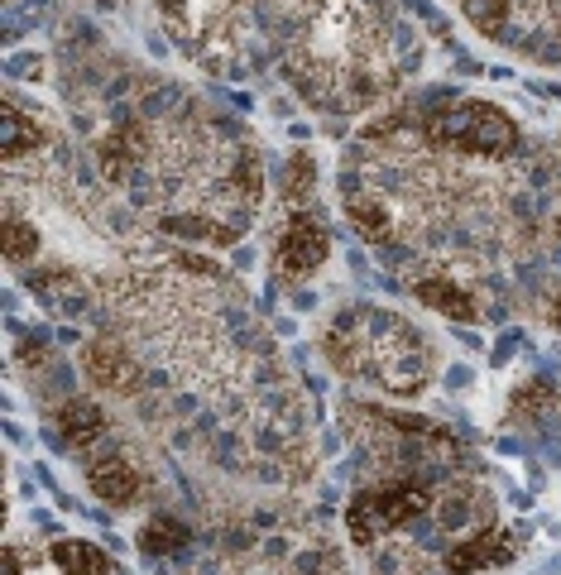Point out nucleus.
Wrapping results in <instances>:
<instances>
[{"instance_id":"obj_1","label":"nucleus","mask_w":561,"mask_h":575,"mask_svg":"<svg viewBox=\"0 0 561 575\" xmlns=\"http://www.w3.org/2000/svg\"><path fill=\"white\" fill-rule=\"evenodd\" d=\"M326 356L336 360V370L350 379L384 388V394L413 398L433 379V346L413 322L394 317L380 307H350L332 322L326 331Z\"/></svg>"},{"instance_id":"obj_2","label":"nucleus","mask_w":561,"mask_h":575,"mask_svg":"<svg viewBox=\"0 0 561 575\" xmlns=\"http://www.w3.org/2000/svg\"><path fill=\"white\" fill-rule=\"evenodd\" d=\"M188 556V552H168ZM159 556V561H168ZM178 575H350L346 556L336 552L326 538H289V532L269 528H240L216 546H206L202 556H188Z\"/></svg>"},{"instance_id":"obj_3","label":"nucleus","mask_w":561,"mask_h":575,"mask_svg":"<svg viewBox=\"0 0 561 575\" xmlns=\"http://www.w3.org/2000/svg\"><path fill=\"white\" fill-rule=\"evenodd\" d=\"M433 135H441L447 144L465 154H480V159H508V154L518 149V125L508 121L500 106H490V101H465V106H451L447 115H437Z\"/></svg>"},{"instance_id":"obj_4","label":"nucleus","mask_w":561,"mask_h":575,"mask_svg":"<svg viewBox=\"0 0 561 575\" xmlns=\"http://www.w3.org/2000/svg\"><path fill=\"white\" fill-rule=\"evenodd\" d=\"M5 575H115L111 556L91 542L58 538L48 546H5Z\"/></svg>"},{"instance_id":"obj_5","label":"nucleus","mask_w":561,"mask_h":575,"mask_svg":"<svg viewBox=\"0 0 561 575\" xmlns=\"http://www.w3.org/2000/svg\"><path fill=\"white\" fill-rule=\"evenodd\" d=\"M326 250H332V240H326L322 221L312 212H293L289 226H283V235H279L273 264H279V273H289V279H303V273L326 264Z\"/></svg>"},{"instance_id":"obj_6","label":"nucleus","mask_w":561,"mask_h":575,"mask_svg":"<svg viewBox=\"0 0 561 575\" xmlns=\"http://www.w3.org/2000/svg\"><path fill=\"white\" fill-rule=\"evenodd\" d=\"M58 431H63L68 447L91 451L101 437H106V413H101V403H91V398H68L58 408Z\"/></svg>"},{"instance_id":"obj_7","label":"nucleus","mask_w":561,"mask_h":575,"mask_svg":"<svg viewBox=\"0 0 561 575\" xmlns=\"http://www.w3.org/2000/svg\"><path fill=\"white\" fill-rule=\"evenodd\" d=\"M461 10H465V20L485 34H500L508 20V0H461Z\"/></svg>"}]
</instances>
